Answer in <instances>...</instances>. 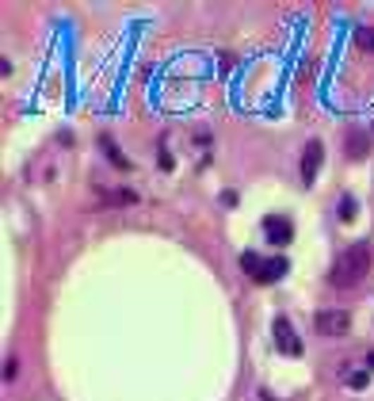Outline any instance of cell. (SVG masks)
Here are the masks:
<instances>
[{
  "mask_svg": "<svg viewBox=\"0 0 374 401\" xmlns=\"http://www.w3.org/2000/svg\"><path fill=\"white\" fill-rule=\"evenodd\" d=\"M370 260H374V249H370V241H359V245H351L348 253H344V256L332 264V272H329V283H332V287H340V291H348V287L363 283V275L370 272Z\"/></svg>",
  "mask_w": 374,
  "mask_h": 401,
  "instance_id": "1",
  "label": "cell"
},
{
  "mask_svg": "<svg viewBox=\"0 0 374 401\" xmlns=\"http://www.w3.org/2000/svg\"><path fill=\"white\" fill-rule=\"evenodd\" d=\"M16 375H20V359L8 356V359H4V382H16Z\"/></svg>",
  "mask_w": 374,
  "mask_h": 401,
  "instance_id": "12",
  "label": "cell"
},
{
  "mask_svg": "<svg viewBox=\"0 0 374 401\" xmlns=\"http://www.w3.org/2000/svg\"><path fill=\"white\" fill-rule=\"evenodd\" d=\"M286 260L283 256H271V260H264V264H260V275H256V283H279V279L286 275Z\"/></svg>",
  "mask_w": 374,
  "mask_h": 401,
  "instance_id": "6",
  "label": "cell"
},
{
  "mask_svg": "<svg viewBox=\"0 0 374 401\" xmlns=\"http://www.w3.org/2000/svg\"><path fill=\"white\" fill-rule=\"evenodd\" d=\"M321 161H325V145L321 142H306V153H302V184H306V188H313V184H317Z\"/></svg>",
  "mask_w": 374,
  "mask_h": 401,
  "instance_id": "5",
  "label": "cell"
},
{
  "mask_svg": "<svg viewBox=\"0 0 374 401\" xmlns=\"http://www.w3.org/2000/svg\"><path fill=\"white\" fill-rule=\"evenodd\" d=\"M260 264H264V260H260L256 253H245V256H241V268H245V275H248V279H256V275H260Z\"/></svg>",
  "mask_w": 374,
  "mask_h": 401,
  "instance_id": "11",
  "label": "cell"
},
{
  "mask_svg": "<svg viewBox=\"0 0 374 401\" xmlns=\"http://www.w3.org/2000/svg\"><path fill=\"white\" fill-rule=\"evenodd\" d=\"M264 237H267L275 249L291 245V241H294V222L283 218V214H267V218H264Z\"/></svg>",
  "mask_w": 374,
  "mask_h": 401,
  "instance_id": "3",
  "label": "cell"
},
{
  "mask_svg": "<svg viewBox=\"0 0 374 401\" xmlns=\"http://www.w3.org/2000/svg\"><path fill=\"white\" fill-rule=\"evenodd\" d=\"M99 145H104V153L111 157V161H115V169H123V172L130 169V161H126V157H123V153H119V145H115V142H111V138H99Z\"/></svg>",
  "mask_w": 374,
  "mask_h": 401,
  "instance_id": "8",
  "label": "cell"
},
{
  "mask_svg": "<svg viewBox=\"0 0 374 401\" xmlns=\"http://www.w3.org/2000/svg\"><path fill=\"white\" fill-rule=\"evenodd\" d=\"M344 153L351 157V161H363V157L370 153V145H367V138L359 134V130H355V134H348V149H344Z\"/></svg>",
  "mask_w": 374,
  "mask_h": 401,
  "instance_id": "7",
  "label": "cell"
},
{
  "mask_svg": "<svg viewBox=\"0 0 374 401\" xmlns=\"http://www.w3.org/2000/svg\"><path fill=\"white\" fill-rule=\"evenodd\" d=\"M367 371H374V352H370V356H367Z\"/></svg>",
  "mask_w": 374,
  "mask_h": 401,
  "instance_id": "14",
  "label": "cell"
},
{
  "mask_svg": "<svg viewBox=\"0 0 374 401\" xmlns=\"http://www.w3.org/2000/svg\"><path fill=\"white\" fill-rule=\"evenodd\" d=\"M313 325H317L321 337H344V333L351 329V313L348 310H317Z\"/></svg>",
  "mask_w": 374,
  "mask_h": 401,
  "instance_id": "2",
  "label": "cell"
},
{
  "mask_svg": "<svg viewBox=\"0 0 374 401\" xmlns=\"http://www.w3.org/2000/svg\"><path fill=\"white\" fill-rule=\"evenodd\" d=\"M336 214H340V222H351L355 214H359V203H355L351 195H344V199H340V210H336Z\"/></svg>",
  "mask_w": 374,
  "mask_h": 401,
  "instance_id": "10",
  "label": "cell"
},
{
  "mask_svg": "<svg viewBox=\"0 0 374 401\" xmlns=\"http://www.w3.org/2000/svg\"><path fill=\"white\" fill-rule=\"evenodd\" d=\"M271 333H275V348L283 352V356H302V340H298L294 325L286 321V317H275V325H271Z\"/></svg>",
  "mask_w": 374,
  "mask_h": 401,
  "instance_id": "4",
  "label": "cell"
},
{
  "mask_svg": "<svg viewBox=\"0 0 374 401\" xmlns=\"http://www.w3.org/2000/svg\"><path fill=\"white\" fill-rule=\"evenodd\" d=\"M355 46L363 54H374V27H355Z\"/></svg>",
  "mask_w": 374,
  "mask_h": 401,
  "instance_id": "9",
  "label": "cell"
},
{
  "mask_svg": "<svg viewBox=\"0 0 374 401\" xmlns=\"http://www.w3.org/2000/svg\"><path fill=\"white\" fill-rule=\"evenodd\" d=\"M348 382H351L355 390H363V386H367V382H370V375H367V371H355V375H351Z\"/></svg>",
  "mask_w": 374,
  "mask_h": 401,
  "instance_id": "13",
  "label": "cell"
}]
</instances>
